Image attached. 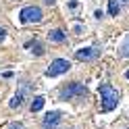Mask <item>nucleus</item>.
<instances>
[{
	"instance_id": "1",
	"label": "nucleus",
	"mask_w": 129,
	"mask_h": 129,
	"mask_svg": "<svg viewBox=\"0 0 129 129\" xmlns=\"http://www.w3.org/2000/svg\"><path fill=\"white\" fill-rule=\"evenodd\" d=\"M98 92H100V108L104 112H110L112 108H117V104L121 100L119 90H115L110 83H100L98 85Z\"/></svg>"
},
{
	"instance_id": "2",
	"label": "nucleus",
	"mask_w": 129,
	"mask_h": 129,
	"mask_svg": "<svg viewBox=\"0 0 129 129\" xmlns=\"http://www.w3.org/2000/svg\"><path fill=\"white\" fill-rule=\"evenodd\" d=\"M81 96H87V87L83 83H79V81H71L67 85H62L60 87V92H58V98L60 100H75V98H81Z\"/></svg>"
},
{
	"instance_id": "3",
	"label": "nucleus",
	"mask_w": 129,
	"mask_h": 129,
	"mask_svg": "<svg viewBox=\"0 0 129 129\" xmlns=\"http://www.w3.org/2000/svg\"><path fill=\"white\" fill-rule=\"evenodd\" d=\"M44 19V13L40 6H25V9L19 11V21L23 25H27V23H40Z\"/></svg>"
},
{
	"instance_id": "4",
	"label": "nucleus",
	"mask_w": 129,
	"mask_h": 129,
	"mask_svg": "<svg viewBox=\"0 0 129 129\" xmlns=\"http://www.w3.org/2000/svg\"><path fill=\"white\" fill-rule=\"evenodd\" d=\"M71 69V62L67 58H54L46 69V77H56V75H62Z\"/></svg>"
},
{
	"instance_id": "5",
	"label": "nucleus",
	"mask_w": 129,
	"mask_h": 129,
	"mask_svg": "<svg viewBox=\"0 0 129 129\" xmlns=\"http://www.w3.org/2000/svg\"><path fill=\"white\" fill-rule=\"evenodd\" d=\"M60 119H62V112L60 110L48 112V115L44 117V121H42V129H56V125L60 123Z\"/></svg>"
},
{
	"instance_id": "6",
	"label": "nucleus",
	"mask_w": 129,
	"mask_h": 129,
	"mask_svg": "<svg viewBox=\"0 0 129 129\" xmlns=\"http://www.w3.org/2000/svg\"><path fill=\"white\" fill-rule=\"evenodd\" d=\"M96 56H98V50H96V48H79L75 52L77 60H94Z\"/></svg>"
},
{
	"instance_id": "7",
	"label": "nucleus",
	"mask_w": 129,
	"mask_h": 129,
	"mask_svg": "<svg viewBox=\"0 0 129 129\" xmlns=\"http://www.w3.org/2000/svg\"><path fill=\"white\" fill-rule=\"evenodd\" d=\"M48 40H50V42H56V44H62V42H67V34H64L62 29H50L48 31Z\"/></svg>"
},
{
	"instance_id": "8",
	"label": "nucleus",
	"mask_w": 129,
	"mask_h": 129,
	"mask_svg": "<svg viewBox=\"0 0 129 129\" xmlns=\"http://www.w3.org/2000/svg\"><path fill=\"white\" fill-rule=\"evenodd\" d=\"M23 100H25V90H21V92H17L11 98V102H9V106L11 108H21L23 106Z\"/></svg>"
},
{
	"instance_id": "9",
	"label": "nucleus",
	"mask_w": 129,
	"mask_h": 129,
	"mask_svg": "<svg viewBox=\"0 0 129 129\" xmlns=\"http://www.w3.org/2000/svg\"><path fill=\"white\" fill-rule=\"evenodd\" d=\"M44 104H46V98H44V96H36V98L31 100L29 110H31V112H40V110L44 108Z\"/></svg>"
},
{
	"instance_id": "10",
	"label": "nucleus",
	"mask_w": 129,
	"mask_h": 129,
	"mask_svg": "<svg viewBox=\"0 0 129 129\" xmlns=\"http://www.w3.org/2000/svg\"><path fill=\"white\" fill-rule=\"evenodd\" d=\"M25 46H27V48H34V50H31V52H34L36 56H42V54H44V46L40 44L38 40H34V42H27Z\"/></svg>"
},
{
	"instance_id": "11",
	"label": "nucleus",
	"mask_w": 129,
	"mask_h": 129,
	"mask_svg": "<svg viewBox=\"0 0 129 129\" xmlns=\"http://www.w3.org/2000/svg\"><path fill=\"white\" fill-rule=\"evenodd\" d=\"M121 11V4H119V0H108V13L112 15V17H117Z\"/></svg>"
},
{
	"instance_id": "12",
	"label": "nucleus",
	"mask_w": 129,
	"mask_h": 129,
	"mask_svg": "<svg viewBox=\"0 0 129 129\" xmlns=\"http://www.w3.org/2000/svg\"><path fill=\"white\" fill-rule=\"evenodd\" d=\"M121 56H129V36L125 38V42H123V46H121Z\"/></svg>"
},
{
	"instance_id": "13",
	"label": "nucleus",
	"mask_w": 129,
	"mask_h": 129,
	"mask_svg": "<svg viewBox=\"0 0 129 129\" xmlns=\"http://www.w3.org/2000/svg\"><path fill=\"white\" fill-rule=\"evenodd\" d=\"M9 129H25V125H23L21 121H13V123L9 125Z\"/></svg>"
},
{
	"instance_id": "14",
	"label": "nucleus",
	"mask_w": 129,
	"mask_h": 129,
	"mask_svg": "<svg viewBox=\"0 0 129 129\" xmlns=\"http://www.w3.org/2000/svg\"><path fill=\"white\" fill-rule=\"evenodd\" d=\"M4 40H6V29H4V27H0V44H2Z\"/></svg>"
},
{
	"instance_id": "15",
	"label": "nucleus",
	"mask_w": 129,
	"mask_h": 129,
	"mask_svg": "<svg viewBox=\"0 0 129 129\" xmlns=\"http://www.w3.org/2000/svg\"><path fill=\"white\" fill-rule=\"evenodd\" d=\"M102 15H104L102 11H96V13H94V17H96V19H102Z\"/></svg>"
},
{
	"instance_id": "16",
	"label": "nucleus",
	"mask_w": 129,
	"mask_h": 129,
	"mask_svg": "<svg viewBox=\"0 0 129 129\" xmlns=\"http://www.w3.org/2000/svg\"><path fill=\"white\" fill-rule=\"evenodd\" d=\"M44 2H46V4H54L56 0H44Z\"/></svg>"
},
{
	"instance_id": "17",
	"label": "nucleus",
	"mask_w": 129,
	"mask_h": 129,
	"mask_svg": "<svg viewBox=\"0 0 129 129\" xmlns=\"http://www.w3.org/2000/svg\"><path fill=\"white\" fill-rule=\"evenodd\" d=\"M119 2H121V4H129V0H119Z\"/></svg>"
},
{
	"instance_id": "18",
	"label": "nucleus",
	"mask_w": 129,
	"mask_h": 129,
	"mask_svg": "<svg viewBox=\"0 0 129 129\" xmlns=\"http://www.w3.org/2000/svg\"><path fill=\"white\" fill-rule=\"evenodd\" d=\"M125 77H127V79H129V71H125Z\"/></svg>"
}]
</instances>
